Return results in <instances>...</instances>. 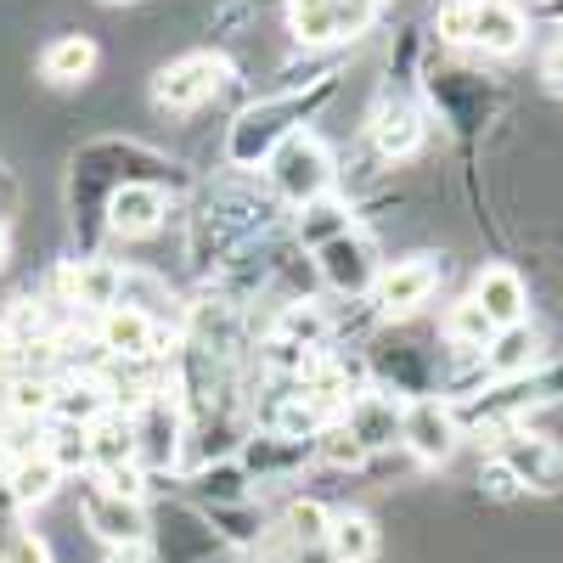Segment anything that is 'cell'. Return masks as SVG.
<instances>
[{"label": "cell", "instance_id": "1", "mask_svg": "<svg viewBox=\"0 0 563 563\" xmlns=\"http://www.w3.org/2000/svg\"><path fill=\"white\" fill-rule=\"evenodd\" d=\"M344 79H350V74L339 68L333 79H321V85H310V90H282V97H260V102L238 108V119L225 124V164H231V169H265V158H271L288 135L321 124L327 102L344 90Z\"/></svg>", "mask_w": 563, "mask_h": 563}, {"label": "cell", "instance_id": "2", "mask_svg": "<svg viewBox=\"0 0 563 563\" xmlns=\"http://www.w3.org/2000/svg\"><path fill=\"white\" fill-rule=\"evenodd\" d=\"M265 192L282 209H305V203H316L327 192H339V158H333V147H327L316 130L288 135L265 158Z\"/></svg>", "mask_w": 563, "mask_h": 563}, {"label": "cell", "instance_id": "3", "mask_svg": "<svg viewBox=\"0 0 563 563\" xmlns=\"http://www.w3.org/2000/svg\"><path fill=\"white\" fill-rule=\"evenodd\" d=\"M231 85H238V68L220 52H186L153 74V108L158 113H198L203 102H214Z\"/></svg>", "mask_w": 563, "mask_h": 563}, {"label": "cell", "instance_id": "4", "mask_svg": "<svg viewBox=\"0 0 563 563\" xmlns=\"http://www.w3.org/2000/svg\"><path fill=\"white\" fill-rule=\"evenodd\" d=\"M490 456L507 467L512 479H519V490L530 496H558L563 490V445L541 429H530V422H507V429L490 434Z\"/></svg>", "mask_w": 563, "mask_h": 563}, {"label": "cell", "instance_id": "5", "mask_svg": "<svg viewBox=\"0 0 563 563\" xmlns=\"http://www.w3.org/2000/svg\"><path fill=\"white\" fill-rule=\"evenodd\" d=\"M440 276H445V260L440 254H406V260H389L372 282V316L378 321H417L429 310V299L440 294Z\"/></svg>", "mask_w": 563, "mask_h": 563}, {"label": "cell", "instance_id": "6", "mask_svg": "<svg viewBox=\"0 0 563 563\" xmlns=\"http://www.w3.org/2000/svg\"><path fill=\"white\" fill-rule=\"evenodd\" d=\"M79 525L97 536L108 552L147 547V541H153V512H147V501L113 496L102 479H79Z\"/></svg>", "mask_w": 563, "mask_h": 563}, {"label": "cell", "instance_id": "7", "mask_svg": "<svg viewBox=\"0 0 563 563\" xmlns=\"http://www.w3.org/2000/svg\"><path fill=\"white\" fill-rule=\"evenodd\" d=\"M462 445H467V434H462V417H456L451 400H440V395L406 400V417H400V451H406L417 467H445V462H456Z\"/></svg>", "mask_w": 563, "mask_h": 563}, {"label": "cell", "instance_id": "8", "mask_svg": "<svg viewBox=\"0 0 563 563\" xmlns=\"http://www.w3.org/2000/svg\"><path fill=\"white\" fill-rule=\"evenodd\" d=\"M310 265H316V282H321L333 299H372V282H378V271H384L389 260H384L378 243H372L366 231L355 225L350 238H333L327 249H316Z\"/></svg>", "mask_w": 563, "mask_h": 563}, {"label": "cell", "instance_id": "9", "mask_svg": "<svg viewBox=\"0 0 563 563\" xmlns=\"http://www.w3.org/2000/svg\"><path fill=\"white\" fill-rule=\"evenodd\" d=\"M361 130H366V147L384 164H411L422 153V141H429V113L406 97H395V90H378V102L366 108Z\"/></svg>", "mask_w": 563, "mask_h": 563}, {"label": "cell", "instance_id": "10", "mask_svg": "<svg viewBox=\"0 0 563 563\" xmlns=\"http://www.w3.org/2000/svg\"><path fill=\"white\" fill-rule=\"evenodd\" d=\"M400 417H406V400L400 395H384V389H361V395H350L339 406V422L350 429V440L366 456L400 451Z\"/></svg>", "mask_w": 563, "mask_h": 563}, {"label": "cell", "instance_id": "11", "mask_svg": "<svg viewBox=\"0 0 563 563\" xmlns=\"http://www.w3.org/2000/svg\"><path fill=\"white\" fill-rule=\"evenodd\" d=\"M164 225H169V186L158 180H130L102 203V231H113L124 243H141Z\"/></svg>", "mask_w": 563, "mask_h": 563}, {"label": "cell", "instance_id": "12", "mask_svg": "<svg viewBox=\"0 0 563 563\" xmlns=\"http://www.w3.org/2000/svg\"><path fill=\"white\" fill-rule=\"evenodd\" d=\"M238 462L254 485H294L305 467L316 462V440H282L271 429H249V440L238 445Z\"/></svg>", "mask_w": 563, "mask_h": 563}, {"label": "cell", "instance_id": "13", "mask_svg": "<svg viewBox=\"0 0 563 563\" xmlns=\"http://www.w3.org/2000/svg\"><path fill=\"white\" fill-rule=\"evenodd\" d=\"M467 299L490 316L496 333H501V327H525L530 321V282L519 276V265H507V260L479 265L474 271V294H467Z\"/></svg>", "mask_w": 563, "mask_h": 563}, {"label": "cell", "instance_id": "14", "mask_svg": "<svg viewBox=\"0 0 563 563\" xmlns=\"http://www.w3.org/2000/svg\"><path fill=\"white\" fill-rule=\"evenodd\" d=\"M158 344H164V327L130 305H113L97 316V350L108 361H158L164 355Z\"/></svg>", "mask_w": 563, "mask_h": 563}, {"label": "cell", "instance_id": "15", "mask_svg": "<svg viewBox=\"0 0 563 563\" xmlns=\"http://www.w3.org/2000/svg\"><path fill=\"white\" fill-rule=\"evenodd\" d=\"M119 276H124V265H113V260H102V254L68 260V265L57 271V282H63V299H57V305L102 316V310L119 305Z\"/></svg>", "mask_w": 563, "mask_h": 563}, {"label": "cell", "instance_id": "16", "mask_svg": "<svg viewBox=\"0 0 563 563\" xmlns=\"http://www.w3.org/2000/svg\"><path fill=\"white\" fill-rule=\"evenodd\" d=\"M547 355H558V350H547L541 333L525 321V327H501V333L479 350V366H485L490 384H507V378H525V372H536Z\"/></svg>", "mask_w": 563, "mask_h": 563}, {"label": "cell", "instance_id": "17", "mask_svg": "<svg viewBox=\"0 0 563 563\" xmlns=\"http://www.w3.org/2000/svg\"><path fill=\"white\" fill-rule=\"evenodd\" d=\"M530 40V18H525V0H485V7H474V52L485 57H512L525 52Z\"/></svg>", "mask_w": 563, "mask_h": 563}, {"label": "cell", "instance_id": "18", "mask_svg": "<svg viewBox=\"0 0 563 563\" xmlns=\"http://www.w3.org/2000/svg\"><path fill=\"white\" fill-rule=\"evenodd\" d=\"M355 225H361L355 203H350V198H339V192H327V198H316V203L294 209V243H299L305 254H316V249H327L333 238H350Z\"/></svg>", "mask_w": 563, "mask_h": 563}, {"label": "cell", "instance_id": "19", "mask_svg": "<svg viewBox=\"0 0 563 563\" xmlns=\"http://www.w3.org/2000/svg\"><path fill=\"white\" fill-rule=\"evenodd\" d=\"M192 501H198V512H214V507H238V501H254V479L243 474V462H238V456L203 462V467H192Z\"/></svg>", "mask_w": 563, "mask_h": 563}, {"label": "cell", "instance_id": "20", "mask_svg": "<svg viewBox=\"0 0 563 563\" xmlns=\"http://www.w3.org/2000/svg\"><path fill=\"white\" fill-rule=\"evenodd\" d=\"M12 490V501L29 512V507H45V501H57V490L68 485V474L45 456V451H34V456H18V462H7V479H0Z\"/></svg>", "mask_w": 563, "mask_h": 563}, {"label": "cell", "instance_id": "21", "mask_svg": "<svg viewBox=\"0 0 563 563\" xmlns=\"http://www.w3.org/2000/svg\"><path fill=\"white\" fill-rule=\"evenodd\" d=\"M85 445H90V474H113V467L135 462V429H130V411L108 406V411L85 429Z\"/></svg>", "mask_w": 563, "mask_h": 563}, {"label": "cell", "instance_id": "22", "mask_svg": "<svg viewBox=\"0 0 563 563\" xmlns=\"http://www.w3.org/2000/svg\"><path fill=\"white\" fill-rule=\"evenodd\" d=\"M321 552L333 558V563H372V558H378V525H372L366 512L339 507V512H333V525H327Z\"/></svg>", "mask_w": 563, "mask_h": 563}, {"label": "cell", "instance_id": "23", "mask_svg": "<svg viewBox=\"0 0 563 563\" xmlns=\"http://www.w3.org/2000/svg\"><path fill=\"white\" fill-rule=\"evenodd\" d=\"M97 40L90 34H63V40H52L40 52V74L52 79V85H79V79H90L97 74Z\"/></svg>", "mask_w": 563, "mask_h": 563}, {"label": "cell", "instance_id": "24", "mask_svg": "<svg viewBox=\"0 0 563 563\" xmlns=\"http://www.w3.org/2000/svg\"><path fill=\"white\" fill-rule=\"evenodd\" d=\"M490 339H496V327H490V316H485L474 299H456V305L440 316V344H445L451 355H479Z\"/></svg>", "mask_w": 563, "mask_h": 563}, {"label": "cell", "instance_id": "25", "mask_svg": "<svg viewBox=\"0 0 563 563\" xmlns=\"http://www.w3.org/2000/svg\"><path fill=\"white\" fill-rule=\"evenodd\" d=\"M327 525H333V507L316 501V496H294L288 507H282V519H276V530H282L288 547H321Z\"/></svg>", "mask_w": 563, "mask_h": 563}, {"label": "cell", "instance_id": "26", "mask_svg": "<svg viewBox=\"0 0 563 563\" xmlns=\"http://www.w3.org/2000/svg\"><path fill=\"white\" fill-rule=\"evenodd\" d=\"M288 29L305 52H327L339 45V29H333V0H288Z\"/></svg>", "mask_w": 563, "mask_h": 563}, {"label": "cell", "instance_id": "27", "mask_svg": "<svg viewBox=\"0 0 563 563\" xmlns=\"http://www.w3.org/2000/svg\"><path fill=\"white\" fill-rule=\"evenodd\" d=\"M316 462H321V467H333V474H366V451L350 440V429H344L339 417L316 434Z\"/></svg>", "mask_w": 563, "mask_h": 563}, {"label": "cell", "instance_id": "28", "mask_svg": "<svg viewBox=\"0 0 563 563\" xmlns=\"http://www.w3.org/2000/svg\"><path fill=\"white\" fill-rule=\"evenodd\" d=\"M378 18H384V0H333V29H339V45L366 40Z\"/></svg>", "mask_w": 563, "mask_h": 563}, {"label": "cell", "instance_id": "29", "mask_svg": "<svg viewBox=\"0 0 563 563\" xmlns=\"http://www.w3.org/2000/svg\"><path fill=\"white\" fill-rule=\"evenodd\" d=\"M474 40V7H456V0H445V7L434 12V45H445V52H456V45Z\"/></svg>", "mask_w": 563, "mask_h": 563}, {"label": "cell", "instance_id": "30", "mask_svg": "<svg viewBox=\"0 0 563 563\" xmlns=\"http://www.w3.org/2000/svg\"><path fill=\"white\" fill-rule=\"evenodd\" d=\"M474 485H479V496H485V501H496V507H507V501H519V496H525V490H519V479H512L496 456H485V467H479V479H474Z\"/></svg>", "mask_w": 563, "mask_h": 563}, {"label": "cell", "instance_id": "31", "mask_svg": "<svg viewBox=\"0 0 563 563\" xmlns=\"http://www.w3.org/2000/svg\"><path fill=\"white\" fill-rule=\"evenodd\" d=\"M0 563H57V552H52V541H45L40 530H18L12 541H7V552H0Z\"/></svg>", "mask_w": 563, "mask_h": 563}, {"label": "cell", "instance_id": "32", "mask_svg": "<svg viewBox=\"0 0 563 563\" xmlns=\"http://www.w3.org/2000/svg\"><path fill=\"white\" fill-rule=\"evenodd\" d=\"M541 79H547V90H558V97H563V34L547 45V57H541Z\"/></svg>", "mask_w": 563, "mask_h": 563}, {"label": "cell", "instance_id": "33", "mask_svg": "<svg viewBox=\"0 0 563 563\" xmlns=\"http://www.w3.org/2000/svg\"><path fill=\"white\" fill-rule=\"evenodd\" d=\"M12 203H18V186H12V175H7V169H0V220L12 214Z\"/></svg>", "mask_w": 563, "mask_h": 563}, {"label": "cell", "instance_id": "34", "mask_svg": "<svg viewBox=\"0 0 563 563\" xmlns=\"http://www.w3.org/2000/svg\"><path fill=\"white\" fill-rule=\"evenodd\" d=\"M7 260H12V225L0 220V265H7Z\"/></svg>", "mask_w": 563, "mask_h": 563}, {"label": "cell", "instance_id": "35", "mask_svg": "<svg viewBox=\"0 0 563 563\" xmlns=\"http://www.w3.org/2000/svg\"><path fill=\"white\" fill-rule=\"evenodd\" d=\"M456 7H485V0H456Z\"/></svg>", "mask_w": 563, "mask_h": 563}]
</instances>
